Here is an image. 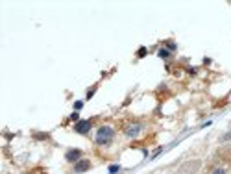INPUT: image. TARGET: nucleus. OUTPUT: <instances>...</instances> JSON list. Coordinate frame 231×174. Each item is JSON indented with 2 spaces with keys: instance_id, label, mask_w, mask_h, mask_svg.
Here are the masks:
<instances>
[{
  "instance_id": "nucleus-1",
  "label": "nucleus",
  "mask_w": 231,
  "mask_h": 174,
  "mask_svg": "<svg viewBox=\"0 0 231 174\" xmlns=\"http://www.w3.org/2000/svg\"><path fill=\"white\" fill-rule=\"evenodd\" d=\"M115 137V130L111 128V126H100L98 130H96V143L98 145H109L111 143V139Z\"/></svg>"
},
{
  "instance_id": "nucleus-2",
  "label": "nucleus",
  "mask_w": 231,
  "mask_h": 174,
  "mask_svg": "<svg viewBox=\"0 0 231 174\" xmlns=\"http://www.w3.org/2000/svg\"><path fill=\"white\" fill-rule=\"evenodd\" d=\"M91 130V121H78L74 124V132L80 134V135H87Z\"/></svg>"
},
{
  "instance_id": "nucleus-3",
  "label": "nucleus",
  "mask_w": 231,
  "mask_h": 174,
  "mask_svg": "<svg viewBox=\"0 0 231 174\" xmlns=\"http://www.w3.org/2000/svg\"><path fill=\"white\" fill-rule=\"evenodd\" d=\"M65 159H67L68 163H78V161L81 159V150H78V148H70V150H67Z\"/></svg>"
},
{
  "instance_id": "nucleus-4",
  "label": "nucleus",
  "mask_w": 231,
  "mask_h": 174,
  "mask_svg": "<svg viewBox=\"0 0 231 174\" xmlns=\"http://www.w3.org/2000/svg\"><path fill=\"white\" fill-rule=\"evenodd\" d=\"M141 132H142V124L135 122V124H130V126L126 128V132H124V134H126L128 137H137Z\"/></svg>"
},
{
  "instance_id": "nucleus-5",
  "label": "nucleus",
  "mask_w": 231,
  "mask_h": 174,
  "mask_svg": "<svg viewBox=\"0 0 231 174\" xmlns=\"http://www.w3.org/2000/svg\"><path fill=\"white\" fill-rule=\"evenodd\" d=\"M89 169H91V161L89 159H80L78 163H74V172L76 174H81L85 171H89Z\"/></svg>"
},
{
  "instance_id": "nucleus-6",
  "label": "nucleus",
  "mask_w": 231,
  "mask_h": 174,
  "mask_svg": "<svg viewBox=\"0 0 231 174\" xmlns=\"http://www.w3.org/2000/svg\"><path fill=\"white\" fill-rule=\"evenodd\" d=\"M157 56H159L161 59H168V57H170V50H167V48H159V50H157Z\"/></svg>"
},
{
  "instance_id": "nucleus-7",
  "label": "nucleus",
  "mask_w": 231,
  "mask_h": 174,
  "mask_svg": "<svg viewBox=\"0 0 231 174\" xmlns=\"http://www.w3.org/2000/svg\"><path fill=\"white\" fill-rule=\"evenodd\" d=\"M120 171H122L120 165H109V172L111 174H117V172H120Z\"/></svg>"
},
{
  "instance_id": "nucleus-8",
  "label": "nucleus",
  "mask_w": 231,
  "mask_h": 174,
  "mask_svg": "<svg viewBox=\"0 0 231 174\" xmlns=\"http://www.w3.org/2000/svg\"><path fill=\"white\" fill-rule=\"evenodd\" d=\"M146 52H148V50H146V46H141V48H139V52H137V56H139V57H144V56H146Z\"/></svg>"
},
{
  "instance_id": "nucleus-9",
  "label": "nucleus",
  "mask_w": 231,
  "mask_h": 174,
  "mask_svg": "<svg viewBox=\"0 0 231 174\" xmlns=\"http://www.w3.org/2000/svg\"><path fill=\"white\" fill-rule=\"evenodd\" d=\"M167 50H170V52H172V50H176V43L168 41V43H167Z\"/></svg>"
},
{
  "instance_id": "nucleus-10",
  "label": "nucleus",
  "mask_w": 231,
  "mask_h": 174,
  "mask_svg": "<svg viewBox=\"0 0 231 174\" xmlns=\"http://www.w3.org/2000/svg\"><path fill=\"white\" fill-rule=\"evenodd\" d=\"M94 93H96V85H94V87H91V89L87 91V100H89V98H91V96H93Z\"/></svg>"
},
{
  "instance_id": "nucleus-11",
  "label": "nucleus",
  "mask_w": 231,
  "mask_h": 174,
  "mask_svg": "<svg viewBox=\"0 0 231 174\" xmlns=\"http://www.w3.org/2000/svg\"><path fill=\"white\" fill-rule=\"evenodd\" d=\"M81 108H83V102H81V100H78V102H74V109H76V111H80Z\"/></svg>"
},
{
  "instance_id": "nucleus-12",
  "label": "nucleus",
  "mask_w": 231,
  "mask_h": 174,
  "mask_svg": "<svg viewBox=\"0 0 231 174\" xmlns=\"http://www.w3.org/2000/svg\"><path fill=\"white\" fill-rule=\"evenodd\" d=\"M70 121H74V122H78V121H81V119H80V115H78V111H74V113L70 115Z\"/></svg>"
},
{
  "instance_id": "nucleus-13",
  "label": "nucleus",
  "mask_w": 231,
  "mask_h": 174,
  "mask_svg": "<svg viewBox=\"0 0 231 174\" xmlns=\"http://www.w3.org/2000/svg\"><path fill=\"white\" fill-rule=\"evenodd\" d=\"M35 139H48V134H35Z\"/></svg>"
},
{
  "instance_id": "nucleus-14",
  "label": "nucleus",
  "mask_w": 231,
  "mask_h": 174,
  "mask_svg": "<svg viewBox=\"0 0 231 174\" xmlns=\"http://www.w3.org/2000/svg\"><path fill=\"white\" fill-rule=\"evenodd\" d=\"M211 174H226V169H215Z\"/></svg>"
},
{
  "instance_id": "nucleus-15",
  "label": "nucleus",
  "mask_w": 231,
  "mask_h": 174,
  "mask_svg": "<svg viewBox=\"0 0 231 174\" xmlns=\"http://www.w3.org/2000/svg\"><path fill=\"white\" fill-rule=\"evenodd\" d=\"M187 70H189V74H196V69H194V67H189Z\"/></svg>"
},
{
  "instance_id": "nucleus-16",
  "label": "nucleus",
  "mask_w": 231,
  "mask_h": 174,
  "mask_svg": "<svg viewBox=\"0 0 231 174\" xmlns=\"http://www.w3.org/2000/svg\"><path fill=\"white\" fill-rule=\"evenodd\" d=\"M231 139V134H228V135H224V137H222V141H229Z\"/></svg>"
},
{
  "instance_id": "nucleus-17",
  "label": "nucleus",
  "mask_w": 231,
  "mask_h": 174,
  "mask_svg": "<svg viewBox=\"0 0 231 174\" xmlns=\"http://www.w3.org/2000/svg\"><path fill=\"white\" fill-rule=\"evenodd\" d=\"M179 174H194V172H179Z\"/></svg>"
},
{
  "instance_id": "nucleus-18",
  "label": "nucleus",
  "mask_w": 231,
  "mask_h": 174,
  "mask_svg": "<svg viewBox=\"0 0 231 174\" xmlns=\"http://www.w3.org/2000/svg\"><path fill=\"white\" fill-rule=\"evenodd\" d=\"M109 174H111V172H109Z\"/></svg>"
}]
</instances>
